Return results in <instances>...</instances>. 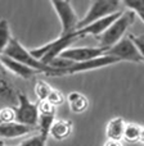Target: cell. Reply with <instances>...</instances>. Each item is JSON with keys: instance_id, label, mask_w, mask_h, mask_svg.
<instances>
[{"instance_id": "obj_4", "label": "cell", "mask_w": 144, "mask_h": 146, "mask_svg": "<svg viewBox=\"0 0 144 146\" xmlns=\"http://www.w3.org/2000/svg\"><path fill=\"white\" fill-rule=\"evenodd\" d=\"M120 5L121 3L117 0H96V1L90 3V7H89L86 14L78 21L77 30L85 28L86 26L94 23L95 21H99L102 18L119 12Z\"/></svg>"}, {"instance_id": "obj_11", "label": "cell", "mask_w": 144, "mask_h": 146, "mask_svg": "<svg viewBox=\"0 0 144 146\" xmlns=\"http://www.w3.org/2000/svg\"><path fill=\"white\" fill-rule=\"evenodd\" d=\"M18 92L19 91L15 90L14 85H13L12 80H10L9 72L0 63V100L9 103L10 106H17Z\"/></svg>"}, {"instance_id": "obj_9", "label": "cell", "mask_w": 144, "mask_h": 146, "mask_svg": "<svg viewBox=\"0 0 144 146\" xmlns=\"http://www.w3.org/2000/svg\"><path fill=\"white\" fill-rule=\"evenodd\" d=\"M107 49L103 48H90V46H84V48H68L59 55L61 59L72 62V63H84L93 59L100 58L106 55Z\"/></svg>"}, {"instance_id": "obj_27", "label": "cell", "mask_w": 144, "mask_h": 146, "mask_svg": "<svg viewBox=\"0 0 144 146\" xmlns=\"http://www.w3.org/2000/svg\"><path fill=\"white\" fill-rule=\"evenodd\" d=\"M140 142L144 145V126H142V135H140Z\"/></svg>"}, {"instance_id": "obj_16", "label": "cell", "mask_w": 144, "mask_h": 146, "mask_svg": "<svg viewBox=\"0 0 144 146\" xmlns=\"http://www.w3.org/2000/svg\"><path fill=\"white\" fill-rule=\"evenodd\" d=\"M126 126V122L121 117H116L108 121L106 126V136L107 140H116V141H121L124 137V129Z\"/></svg>"}, {"instance_id": "obj_15", "label": "cell", "mask_w": 144, "mask_h": 146, "mask_svg": "<svg viewBox=\"0 0 144 146\" xmlns=\"http://www.w3.org/2000/svg\"><path fill=\"white\" fill-rule=\"evenodd\" d=\"M67 103H68L70 110L75 114L85 113L89 109V100L84 94L78 92V91H72L67 95Z\"/></svg>"}, {"instance_id": "obj_19", "label": "cell", "mask_w": 144, "mask_h": 146, "mask_svg": "<svg viewBox=\"0 0 144 146\" xmlns=\"http://www.w3.org/2000/svg\"><path fill=\"white\" fill-rule=\"evenodd\" d=\"M10 40H12V35H10L9 23L7 19H0V55L4 54Z\"/></svg>"}, {"instance_id": "obj_8", "label": "cell", "mask_w": 144, "mask_h": 146, "mask_svg": "<svg viewBox=\"0 0 144 146\" xmlns=\"http://www.w3.org/2000/svg\"><path fill=\"white\" fill-rule=\"evenodd\" d=\"M119 59L111 55H103L100 58L93 59L89 62H84V63H73L72 66L67 67V68H59V77H64V76H71L76 73L81 72H88L93 71V69H100L104 67L112 66V64L119 63Z\"/></svg>"}, {"instance_id": "obj_20", "label": "cell", "mask_w": 144, "mask_h": 146, "mask_svg": "<svg viewBox=\"0 0 144 146\" xmlns=\"http://www.w3.org/2000/svg\"><path fill=\"white\" fill-rule=\"evenodd\" d=\"M124 7L129 10H133L138 18L144 23V0H125Z\"/></svg>"}, {"instance_id": "obj_28", "label": "cell", "mask_w": 144, "mask_h": 146, "mask_svg": "<svg viewBox=\"0 0 144 146\" xmlns=\"http://www.w3.org/2000/svg\"><path fill=\"white\" fill-rule=\"evenodd\" d=\"M0 146H8V145H5V142H4V141H1V140H0Z\"/></svg>"}, {"instance_id": "obj_2", "label": "cell", "mask_w": 144, "mask_h": 146, "mask_svg": "<svg viewBox=\"0 0 144 146\" xmlns=\"http://www.w3.org/2000/svg\"><path fill=\"white\" fill-rule=\"evenodd\" d=\"M78 38L80 37H78V35L76 32L70 33V35H59V37H57L56 40L49 41L48 44H44V45L39 46V48L31 49L30 54L38 60H40L41 63L50 66L52 62L56 60L57 58H59V55L64 50H67Z\"/></svg>"}, {"instance_id": "obj_17", "label": "cell", "mask_w": 144, "mask_h": 146, "mask_svg": "<svg viewBox=\"0 0 144 146\" xmlns=\"http://www.w3.org/2000/svg\"><path fill=\"white\" fill-rule=\"evenodd\" d=\"M140 135H142V126L134 123V122H129L125 126L122 139L127 144H137V142H140Z\"/></svg>"}, {"instance_id": "obj_22", "label": "cell", "mask_w": 144, "mask_h": 146, "mask_svg": "<svg viewBox=\"0 0 144 146\" xmlns=\"http://www.w3.org/2000/svg\"><path fill=\"white\" fill-rule=\"evenodd\" d=\"M0 119L3 123H14L17 122V115H15V109L14 106H3L0 109Z\"/></svg>"}, {"instance_id": "obj_10", "label": "cell", "mask_w": 144, "mask_h": 146, "mask_svg": "<svg viewBox=\"0 0 144 146\" xmlns=\"http://www.w3.org/2000/svg\"><path fill=\"white\" fill-rule=\"evenodd\" d=\"M121 13H122V10H119V12L113 13V14L108 15V17H104L99 21H95L94 23L86 26L85 28L77 30L76 33L78 35L80 38L85 37V36H95V37H98V36L103 35V33L111 27V25L120 17V15H121Z\"/></svg>"}, {"instance_id": "obj_23", "label": "cell", "mask_w": 144, "mask_h": 146, "mask_svg": "<svg viewBox=\"0 0 144 146\" xmlns=\"http://www.w3.org/2000/svg\"><path fill=\"white\" fill-rule=\"evenodd\" d=\"M46 140H48V137L43 136L41 133H38L35 136L30 137V139L25 140V141H22L17 146H46Z\"/></svg>"}, {"instance_id": "obj_21", "label": "cell", "mask_w": 144, "mask_h": 146, "mask_svg": "<svg viewBox=\"0 0 144 146\" xmlns=\"http://www.w3.org/2000/svg\"><path fill=\"white\" fill-rule=\"evenodd\" d=\"M33 90H35V94H36V96H38L39 101H44L49 98L53 87H52L48 82H45V81L39 80V81H36L35 88H33Z\"/></svg>"}, {"instance_id": "obj_1", "label": "cell", "mask_w": 144, "mask_h": 146, "mask_svg": "<svg viewBox=\"0 0 144 146\" xmlns=\"http://www.w3.org/2000/svg\"><path fill=\"white\" fill-rule=\"evenodd\" d=\"M3 55L9 56V58L14 59V60L19 62V63L26 64V66H28L30 68L40 72L41 74L48 76V77H59V69L58 68L49 67V66H46V64L41 63V62L38 60L36 58H33V56L30 54V50H27V49L14 37H12L9 45H8V48L5 49Z\"/></svg>"}, {"instance_id": "obj_6", "label": "cell", "mask_w": 144, "mask_h": 146, "mask_svg": "<svg viewBox=\"0 0 144 146\" xmlns=\"http://www.w3.org/2000/svg\"><path fill=\"white\" fill-rule=\"evenodd\" d=\"M52 7L54 8L57 15L59 18V22L62 26L61 35H70L77 31L78 17L76 14L75 9L72 8L70 1H52Z\"/></svg>"}, {"instance_id": "obj_26", "label": "cell", "mask_w": 144, "mask_h": 146, "mask_svg": "<svg viewBox=\"0 0 144 146\" xmlns=\"http://www.w3.org/2000/svg\"><path fill=\"white\" fill-rule=\"evenodd\" d=\"M103 146H124L121 141H116V140H107Z\"/></svg>"}, {"instance_id": "obj_18", "label": "cell", "mask_w": 144, "mask_h": 146, "mask_svg": "<svg viewBox=\"0 0 144 146\" xmlns=\"http://www.w3.org/2000/svg\"><path fill=\"white\" fill-rule=\"evenodd\" d=\"M54 121H56V113H48V114H39V133H41L43 136L49 137V132L53 126Z\"/></svg>"}, {"instance_id": "obj_7", "label": "cell", "mask_w": 144, "mask_h": 146, "mask_svg": "<svg viewBox=\"0 0 144 146\" xmlns=\"http://www.w3.org/2000/svg\"><path fill=\"white\" fill-rule=\"evenodd\" d=\"M106 55H111L117 58L120 62H130V63H144L142 55H140L139 50L137 49V46L134 45L130 37H124L121 41L113 45L112 48H109L107 50Z\"/></svg>"}, {"instance_id": "obj_13", "label": "cell", "mask_w": 144, "mask_h": 146, "mask_svg": "<svg viewBox=\"0 0 144 146\" xmlns=\"http://www.w3.org/2000/svg\"><path fill=\"white\" fill-rule=\"evenodd\" d=\"M39 128L21 124L18 122L14 123H3L0 124V139H17V137L25 136V135L38 132Z\"/></svg>"}, {"instance_id": "obj_24", "label": "cell", "mask_w": 144, "mask_h": 146, "mask_svg": "<svg viewBox=\"0 0 144 146\" xmlns=\"http://www.w3.org/2000/svg\"><path fill=\"white\" fill-rule=\"evenodd\" d=\"M64 100H66L64 95L59 90H57V88H53L52 92H50V95H49V98L46 99V101H49V103H50L52 105H54V106L62 105V104L64 103Z\"/></svg>"}, {"instance_id": "obj_5", "label": "cell", "mask_w": 144, "mask_h": 146, "mask_svg": "<svg viewBox=\"0 0 144 146\" xmlns=\"http://www.w3.org/2000/svg\"><path fill=\"white\" fill-rule=\"evenodd\" d=\"M18 104L14 106L15 115H17V122L25 126L36 127L38 128L39 123V108L38 103H31L28 96L23 92H18L17 95Z\"/></svg>"}, {"instance_id": "obj_14", "label": "cell", "mask_w": 144, "mask_h": 146, "mask_svg": "<svg viewBox=\"0 0 144 146\" xmlns=\"http://www.w3.org/2000/svg\"><path fill=\"white\" fill-rule=\"evenodd\" d=\"M72 122L68 119H56L50 128L49 136L53 137L57 141H63L68 139L70 135L72 133Z\"/></svg>"}, {"instance_id": "obj_12", "label": "cell", "mask_w": 144, "mask_h": 146, "mask_svg": "<svg viewBox=\"0 0 144 146\" xmlns=\"http://www.w3.org/2000/svg\"><path fill=\"white\" fill-rule=\"evenodd\" d=\"M0 63L5 67L9 73L14 76H18V77L23 78V80H31L32 77H35L36 74H41L40 72L35 71V69L30 68L28 66L23 63H19V62L14 60V59L9 58V56L5 55H0Z\"/></svg>"}, {"instance_id": "obj_29", "label": "cell", "mask_w": 144, "mask_h": 146, "mask_svg": "<svg viewBox=\"0 0 144 146\" xmlns=\"http://www.w3.org/2000/svg\"><path fill=\"white\" fill-rule=\"evenodd\" d=\"M0 124H3V122H1V119H0Z\"/></svg>"}, {"instance_id": "obj_3", "label": "cell", "mask_w": 144, "mask_h": 146, "mask_svg": "<svg viewBox=\"0 0 144 146\" xmlns=\"http://www.w3.org/2000/svg\"><path fill=\"white\" fill-rule=\"evenodd\" d=\"M135 19H137V15H135V13L133 12V10L126 9L125 12L122 10L121 15L112 23L111 27H109L103 35L96 37V40H98V46L108 50L109 48L116 45L119 41H121L122 38H124L127 30L135 23Z\"/></svg>"}, {"instance_id": "obj_25", "label": "cell", "mask_w": 144, "mask_h": 146, "mask_svg": "<svg viewBox=\"0 0 144 146\" xmlns=\"http://www.w3.org/2000/svg\"><path fill=\"white\" fill-rule=\"evenodd\" d=\"M129 37L134 42V45L137 46V49L139 50L140 55H142L144 60V35H129Z\"/></svg>"}]
</instances>
